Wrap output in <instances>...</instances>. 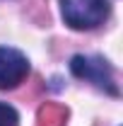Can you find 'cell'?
<instances>
[{
    "label": "cell",
    "instance_id": "6da1fadb",
    "mask_svg": "<svg viewBox=\"0 0 123 126\" xmlns=\"http://www.w3.org/2000/svg\"><path fill=\"white\" fill-rule=\"evenodd\" d=\"M61 12L68 27L73 29H94L109 17L106 0H61Z\"/></svg>",
    "mask_w": 123,
    "mask_h": 126
},
{
    "label": "cell",
    "instance_id": "7a4b0ae2",
    "mask_svg": "<svg viewBox=\"0 0 123 126\" xmlns=\"http://www.w3.org/2000/svg\"><path fill=\"white\" fill-rule=\"evenodd\" d=\"M70 70H73L75 78L85 80V82H92L99 90H106L109 94H118L111 65L104 58H99V56H73Z\"/></svg>",
    "mask_w": 123,
    "mask_h": 126
},
{
    "label": "cell",
    "instance_id": "3957f363",
    "mask_svg": "<svg viewBox=\"0 0 123 126\" xmlns=\"http://www.w3.org/2000/svg\"><path fill=\"white\" fill-rule=\"evenodd\" d=\"M29 75V61L17 48L0 46V90H15Z\"/></svg>",
    "mask_w": 123,
    "mask_h": 126
},
{
    "label": "cell",
    "instance_id": "277c9868",
    "mask_svg": "<svg viewBox=\"0 0 123 126\" xmlns=\"http://www.w3.org/2000/svg\"><path fill=\"white\" fill-rule=\"evenodd\" d=\"M65 121H68V109L56 102H46L36 116V126H65Z\"/></svg>",
    "mask_w": 123,
    "mask_h": 126
},
{
    "label": "cell",
    "instance_id": "5b68a950",
    "mask_svg": "<svg viewBox=\"0 0 123 126\" xmlns=\"http://www.w3.org/2000/svg\"><path fill=\"white\" fill-rule=\"evenodd\" d=\"M19 124V114L10 104L0 102V126H17Z\"/></svg>",
    "mask_w": 123,
    "mask_h": 126
}]
</instances>
